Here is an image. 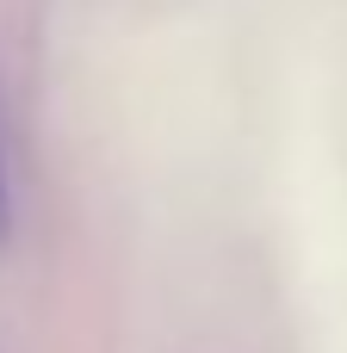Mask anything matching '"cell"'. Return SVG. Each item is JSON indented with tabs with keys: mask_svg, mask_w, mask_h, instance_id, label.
I'll list each match as a JSON object with an SVG mask.
<instances>
[{
	"mask_svg": "<svg viewBox=\"0 0 347 353\" xmlns=\"http://www.w3.org/2000/svg\"><path fill=\"white\" fill-rule=\"evenodd\" d=\"M12 230V186H6V149H0V242Z\"/></svg>",
	"mask_w": 347,
	"mask_h": 353,
	"instance_id": "6da1fadb",
	"label": "cell"
}]
</instances>
